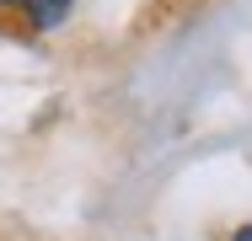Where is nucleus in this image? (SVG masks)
<instances>
[{"instance_id": "obj_1", "label": "nucleus", "mask_w": 252, "mask_h": 241, "mask_svg": "<svg viewBox=\"0 0 252 241\" xmlns=\"http://www.w3.org/2000/svg\"><path fill=\"white\" fill-rule=\"evenodd\" d=\"M70 5H75V0H0V11L22 16V22H27V27H38V32L59 27V22L70 16Z\"/></svg>"}, {"instance_id": "obj_2", "label": "nucleus", "mask_w": 252, "mask_h": 241, "mask_svg": "<svg viewBox=\"0 0 252 241\" xmlns=\"http://www.w3.org/2000/svg\"><path fill=\"white\" fill-rule=\"evenodd\" d=\"M231 241H252V225H242V231H236V236H231Z\"/></svg>"}]
</instances>
